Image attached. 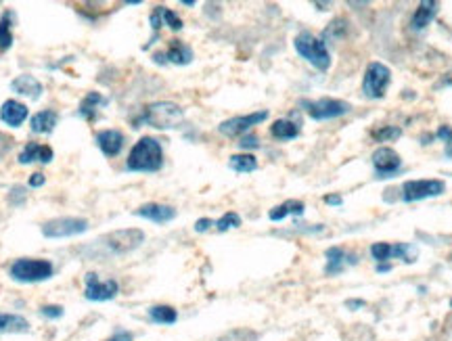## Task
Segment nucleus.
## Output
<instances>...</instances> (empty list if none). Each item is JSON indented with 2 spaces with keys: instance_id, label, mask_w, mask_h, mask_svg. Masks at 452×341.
Returning <instances> with one entry per match:
<instances>
[{
  "instance_id": "2",
  "label": "nucleus",
  "mask_w": 452,
  "mask_h": 341,
  "mask_svg": "<svg viewBox=\"0 0 452 341\" xmlns=\"http://www.w3.org/2000/svg\"><path fill=\"white\" fill-rule=\"evenodd\" d=\"M182 119H185L182 109L170 101H158L153 105H149L142 113V121H147L149 126H153L158 130L178 128L182 124Z\"/></svg>"
},
{
  "instance_id": "16",
  "label": "nucleus",
  "mask_w": 452,
  "mask_h": 341,
  "mask_svg": "<svg viewBox=\"0 0 452 341\" xmlns=\"http://www.w3.org/2000/svg\"><path fill=\"white\" fill-rule=\"evenodd\" d=\"M191 59H193V50L187 44L178 42V40H172V44H170V48L166 52L156 55L158 63L170 61V63H176V65H187V63H191Z\"/></svg>"
},
{
  "instance_id": "12",
  "label": "nucleus",
  "mask_w": 452,
  "mask_h": 341,
  "mask_svg": "<svg viewBox=\"0 0 452 341\" xmlns=\"http://www.w3.org/2000/svg\"><path fill=\"white\" fill-rule=\"evenodd\" d=\"M268 117V111H254L249 115H239V117H231L218 126V130L226 136H239L245 134L252 126H258L260 121H264Z\"/></svg>"
},
{
  "instance_id": "17",
  "label": "nucleus",
  "mask_w": 452,
  "mask_h": 341,
  "mask_svg": "<svg viewBox=\"0 0 452 341\" xmlns=\"http://www.w3.org/2000/svg\"><path fill=\"white\" fill-rule=\"evenodd\" d=\"M55 157L53 149L46 147V145H38V143H28L23 147V151L19 153V164H34V162H40V164H50Z\"/></svg>"
},
{
  "instance_id": "9",
  "label": "nucleus",
  "mask_w": 452,
  "mask_h": 341,
  "mask_svg": "<svg viewBox=\"0 0 452 341\" xmlns=\"http://www.w3.org/2000/svg\"><path fill=\"white\" fill-rule=\"evenodd\" d=\"M446 191V184L442 180H408L402 186V199L404 201H421L427 197H437Z\"/></svg>"
},
{
  "instance_id": "26",
  "label": "nucleus",
  "mask_w": 452,
  "mask_h": 341,
  "mask_svg": "<svg viewBox=\"0 0 452 341\" xmlns=\"http://www.w3.org/2000/svg\"><path fill=\"white\" fill-rule=\"evenodd\" d=\"M229 166H231V170H235L239 174H247V172H254L258 168V162H256L254 155L243 153V155H233L229 159Z\"/></svg>"
},
{
  "instance_id": "3",
  "label": "nucleus",
  "mask_w": 452,
  "mask_h": 341,
  "mask_svg": "<svg viewBox=\"0 0 452 341\" xmlns=\"http://www.w3.org/2000/svg\"><path fill=\"white\" fill-rule=\"evenodd\" d=\"M11 277L19 283H40L53 277V264L48 260H38V257H21L15 260L11 266Z\"/></svg>"
},
{
  "instance_id": "39",
  "label": "nucleus",
  "mask_w": 452,
  "mask_h": 341,
  "mask_svg": "<svg viewBox=\"0 0 452 341\" xmlns=\"http://www.w3.org/2000/svg\"><path fill=\"white\" fill-rule=\"evenodd\" d=\"M325 201L329 203V206H339V203H341V197H339V195H329V197H325Z\"/></svg>"
},
{
  "instance_id": "28",
  "label": "nucleus",
  "mask_w": 452,
  "mask_h": 341,
  "mask_svg": "<svg viewBox=\"0 0 452 341\" xmlns=\"http://www.w3.org/2000/svg\"><path fill=\"white\" fill-rule=\"evenodd\" d=\"M149 316L153 318L156 322H162V324H172V322H176V318H178L176 310L170 308V306H156V308H151V310H149Z\"/></svg>"
},
{
  "instance_id": "22",
  "label": "nucleus",
  "mask_w": 452,
  "mask_h": 341,
  "mask_svg": "<svg viewBox=\"0 0 452 341\" xmlns=\"http://www.w3.org/2000/svg\"><path fill=\"white\" fill-rule=\"evenodd\" d=\"M57 121H59V115H57L55 111L46 109V111L36 113V115L32 117L30 126H32V130H34L36 134H50V132L55 130Z\"/></svg>"
},
{
  "instance_id": "13",
  "label": "nucleus",
  "mask_w": 452,
  "mask_h": 341,
  "mask_svg": "<svg viewBox=\"0 0 452 341\" xmlns=\"http://www.w3.org/2000/svg\"><path fill=\"white\" fill-rule=\"evenodd\" d=\"M136 216L147 218L151 222H158V224H166L176 218V210L170 206H162V203H147V206H140L136 210Z\"/></svg>"
},
{
  "instance_id": "37",
  "label": "nucleus",
  "mask_w": 452,
  "mask_h": 341,
  "mask_svg": "<svg viewBox=\"0 0 452 341\" xmlns=\"http://www.w3.org/2000/svg\"><path fill=\"white\" fill-rule=\"evenodd\" d=\"M109 341H132V335H130L128 331H120V333H115Z\"/></svg>"
},
{
  "instance_id": "36",
  "label": "nucleus",
  "mask_w": 452,
  "mask_h": 341,
  "mask_svg": "<svg viewBox=\"0 0 452 341\" xmlns=\"http://www.w3.org/2000/svg\"><path fill=\"white\" fill-rule=\"evenodd\" d=\"M209 224H214L209 218H203V220H197V224H195V231L197 233H203V231H207L209 228Z\"/></svg>"
},
{
  "instance_id": "33",
  "label": "nucleus",
  "mask_w": 452,
  "mask_h": 341,
  "mask_svg": "<svg viewBox=\"0 0 452 341\" xmlns=\"http://www.w3.org/2000/svg\"><path fill=\"white\" fill-rule=\"evenodd\" d=\"M437 139H444V141H446V145H448V147H452V128H448V126H442V128L437 130Z\"/></svg>"
},
{
  "instance_id": "6",
  "label": "nucleus",
  "mask_w": 452,
  "mask_h": 341,
  "mask_svg": "<svg viewBox=\"0 0 452 341\" xmlns=\"http://www.w3.org/2000/svg\"><path fill=\"white\" fill-rule=\"evenodd\" d=\"M392 82V74L384 63H370L366 67V74H364V82H362V90L366 97L370 99H382L386 95V88Z\"/></svg>"
},
{
  "instance_id": "35",
  "label": "nucleus",
  "mask_w": 452,
  "mask_h": 341,
  "mask_svg": "<svg viewBox=\"0 0 452 341\" xmlns=\"http://www.w3.org/2000/svg\"><path fill=\"white\" fill-rule=\"evenodd\" d=\"M44 174H40V172H36V174H32V178H30V186H42L44 184Z\"/></svg>"
},
{
  "instance_id": "14",
  "label": "nucleus",
  "mask_w": 452,
  "mask_h": 341,
  "mask_svg": "<svg viewBox=\"0 0 452 341\" xmlns=\"http://www.w3.org/2000/svg\"><path fill=\"white\" fill-rule=\"evenodd\" d=\"M97 145L107 157H115L124 147V134L120 130H101L97 134Z\"/></svg>"
},
{
  "instance_id": "27",
  "label": "nucleus",
  "mask_w": 452,
  "mask_h": 341,
  "mask_svg": "<svg viewBox=\"0 0 452 341\" xmlns=\"http://www.w3.org/2000/svg\"><path fill=\"white\" fill-rule=\"evenodd\" d=\"M11 11H5L0 17V50H7L13 44V32H11Z\"/></svg>"
},
{
  "instance_id": "29",
  "label": "nucleus",
  "mask_w": 452,
  "mask_h": 341,
  "mask_svg": "<svg viewBox=\"0 0 452 341\" xmlns=\"http://www.w3.org/2000/svg\"><path fill=\"white\" fill-rule=\"evenodd\" d=\"M156 13L160 15V19H162V26L166 23V26H170L172 30H182V19L174 13V11H170V9H166V7H158L156 9Z\"/></svg>"
},
{
  "instance_id": "8",
  "label": "nucleus",
  "mask_w": 452,
  "mask_h": 341,
  "mask_svg": "<svg viewBox=\"0 0 452 341\" xmlns=\"http://www.w3.org/2000/svg\"><path fill=\"white\" fill-rule=\"evenodd\" d=\"M88 231V220L84 218H55L42 224V235L48 239H63V237H75Z\"/></svg>"
},
{
  "instance_id": "19",
  "label": "nucleus",
  "mask_w": 452,
  "mask_h": 341,
  "mask_svg": "<svg viewBox=\"0 0 452 341\" xmlns=\"http://www.w3.org/2000/svg\"><path fill=\"white\" fill-rule=\"evenodd\" d=\"M348 264H356V255H348L341 247H331L327 249V275H335V272H341Z\"/></svg>"
},
{
  "instance_id": "10",
  "label": "nucleus",
  "mask_w": 452,
  "mask_h": 341,
  "mask_svg": "<svg viewBox=\"0 0 452 341\" xmlns=\"http://www.w3.org/2000/svg\"><path fill=\"white\" fill-rule=\"evenodd\" d=\"M373 168H375V172H377V176H379V178H390L396 172H400L402 159H400V155L394 149L382 147V149H377L373 153Z\"/></svg>"
},
{
  "instance_id": "20",
  "label": "nucleus",
  "mask_w": 452,
  "mask_h": 341,
  "mask_svg": "<svg viewBox=\"0 0 452 341\" xmlns=\"http://www.w3.org/2000/svg\"><path fill=\"white\" fill-rule=\"evenodd\" d=\"M437 3H433V0H425V3H421L419 7H417V11H415V15H413V21H411V26H413V30H423V28H427L431 21H433V17L437 15Z\"/></svg>"
},
{
  "instance_id": "23",
  "label": "nucleus",
  "mask_w": 452,
  "mask_h": 341,
  "mask_svg": "<svg viewBox=\"0 0 452 341\" xmlns=\"http://www.w3.org/2000/svg\"><path fill=\"white\" fill-rule=\"evenodd\" d=\"M30 324L19 314H0V333H26Z\"/></svg>"
},
{
  "instance_id": "31",
  "label": "nucleus",
  "mask_w": 452,
  "mask_h": 341,
  "mask_svg": "<svg viewBox=\"0 0 452 341\" xmlns=\"http://www.w3.org/2000/svg\"><path fill=\"white\" fill-rule=\"evenodd\" d=\"M370 253H373V257L377 262H386V260L394 257V245H390V243H375L370 247Z\"/></svg>"
},
{
  "instance_id": "30",
  "label": "nucleus",
  "mask_w": 452,
  "mask_h": 341,
  "mask_svg": "<svg viewBox=\"0 0 452 341\" xmlns=\"http://www.w3.org/2000/svg\"><path fill=\"white\" fill-rule=\"evenodd\" d=\"M400 134H402V130H400V128L388 126V128H382V130L373 132V139H375V141H379V143H390V141H396V139H400Z\"/></svg>"
},
{
  "instance_id": "15",
  "label": "nucleus",
  "mask_w": 452,
  "mask_h": 341,
  "mask_svg": "<svg viewBox=\"0 0 452 341\" xmlns=\"http://www.w3.org/2000/svg\"><path fill=\"white\" fill-rule=\"evenodd\" d=\"M0 119H3L7 126L17 128L28 119V107L23 103H19V101L9 99V101L3 103V107H0Z\"/></svg>"
},
{
  "instance_id": "38",
  "label": "nucleus",
  "mask_w": 452,
  "mask_h": 341,
  "mask_svg": "<svg viewBox=\"0 0 452 341\" xmlns=\"http://www.w3.org/2000/svg\"><path fill=\"white\" fill-rule=\"evenodd\" d=\"M239 145H241L243 149H247V147H258V139H256V136H247V139H243Z\"/></svg>"
},
{
  "instance_id": "21",
  "label": "nucleus",
  "mask_w": 452,
  "mask_h": 341,
  "mask_svg": "<svg viewBox=\"0 0 452 341\" xmlns=\"http://www.w3.org/2000/svg\"><path fill=\"white\" fill-rule=\"evenodd\" d=\"M304 210H306V206H304L301 201L289 199V201L281 203V206H276L274 210H270L268 218H270L272 222H279V220H283V218H287V216H301V214H304Z\"/></svg>"
},
{
  "instance_id": "24",
  "label": "nucleus",
  "mask_w": 452,
  "mask_h": 341,
  "mask_svg": "<svg viewBox=\"0 0 452 341\" xmlns=\"http://www.w3.org/2000/svg\"><path fill=\"white\" fill-rule=\"evenodd\" d=\"M270 134L279 141H291L295 136H299V126L289 119H276L270 128Z\"/></svg>"
},
{
  "instance_id": "18",
  "label": "nucleus",
  "mask_w": 452,
  "mask_h": 341,
  "mask_svg": "<svg viewBox=\"0 0 452 341\" xmlns=\"http://www.w3.org/2000/svg\"><path fill=\"white\" fill-rule=\"evenodd\" d=\"M11 88H13V92H17V95H21V97H30V99H40V95H42V84L34 78V76H30V74H23V76H17L13 82H11Z\"/></svg>"
},
{
  "instance_id": "5",
  "label": "nucleus",
  "mask_w": 452,
  "mask_h": 341,
  "mask_svg": "<svg viewBox=\"0 0 452 341\" xmlns=\"http://www.w3.org/2000/svg\"><path fill=\"white\" fill-rule=\"evenodd\" d=\"M144 241V233L138 228H124V231H113L109 235H105L99 245H103L107 249V253H115V255H124L134 251L136 247H140V243Z\"/></svg>"
},
{
  "instance_id": "7",
  "label": "nucleus",
  "mask_w": 452,
  "mask_h": 341,
  "mask_svg": "<svg viewBox=\"0 0 452 341\" xmlns=\"http://www.w3.org/2000/svg\"><path fill=\"white\" fill-rule=\"evenodd\" d=\"M301 107L312 119H333L339 115H346L352 107L346 101L339 99H319V101H301Z\"/></svg>"
},
{
  "instance_id": "25",
  "label": "nucleus",
  "mask_w": 452,
  "mask_h": 341,
  "mask_svg": "<svg viewBox=\"0 0 452 341\" xmlns=\"http://www.w3.org/2000/svg\"><path fill=\"white\" fill-rule=\"evenodd\" d=\"M99 105H107V99H103L99 92H88L86 99H84L82 105H80V115L86 117V119H93Z\"/></svg>"
},
{
  "instance_id": "4",
  "label": "nucleus",
  "mask_w": 452,
  "mask_h": 341,
  "mask_svg": "<svg viewBox=\"0 0 452 341\" xmlns=\"http://www.w3.org/2000/svg\"><path fill=\"white\" fill-rule=\"evenodd\" d=\"M295 50L304 57L308 63H312L317 70L325 72L329 70V65H331V55L327 50V44L323 38H317L312 36L310 32H304V34H299L295 38Z\"/></svg>"
},
{
  "instance_id": "34",
  "label": "nucleus",
  "mask_w": 452,
  "mask_h": 341,
  "mask_svg": "<svg viewBox=\"0 0 452 341\" xmlns=\"http://www.w3.org/2000/svg\"><path fill=\"white\" fill-rule=\"evenodd\" d=\"M42 314L48 316V318H59V316H63V308H59V306H44Z\"/></svg>"
},
{
  "instance_id": "32",
  "label": "nucleus",
  "mask_w": 452,
  "mask_h": 341,
  "mask_svg": "<svg viewBox=\"0 0 452 341\" xmlns=\"http://www.w3.org/2000/svg\"><path fill=\"white\" fill-rule=\"evenodd\" d=\"M239 224H241L239 214H235V212H226V214L216 222V228H218L220 233H224V231H229V228H237Z\"/></svg>"
},
{
  "instance_id": "1",
  "label": "nucleus",
  "mask_w": 452,
  "mask_h": 341,
  "mask_svg": "<svg viewBox=\"0 0 452 341\" xmlns=\"http://www.w3.org/2000/svg\"><path fill=\"white\" fill-rule=\"evenodd\" d=\"M164 164V151L162 145L151 139V136H142V139L132 147L126 168L130 172H158Z\"/></svg>"
},
{
  "instance_id": "11",
  "label": "nucleus",
  "mask_w": 452,
  "mask_h": 341,
  "mask_svg": "<svg viewBox=\"0 0 452 341\" xmlns=\"http://www.w3.org/2000/svg\"><path fill=\"white\" fill-rule=\"evenodd\" d=\"M117 293V283L115 281H103L99 279V275H95V272H88L86 275V300L91 302H107V300H113Z\"/></svg>"
}]
</instances>
